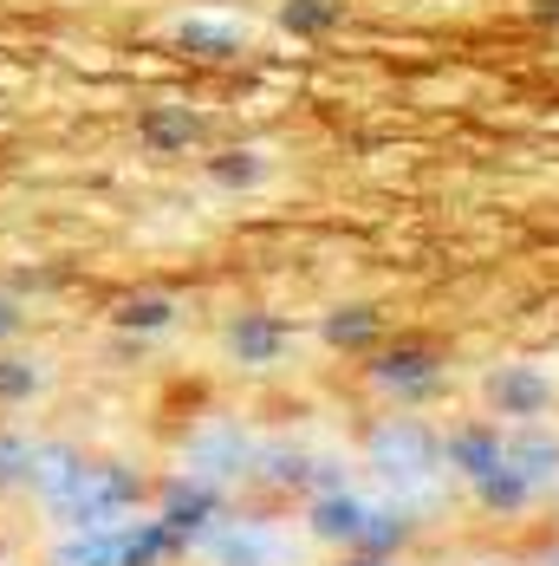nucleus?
<instances>
[{
  "label": "nucleus",
  "instance_id": "16",
  "mask_svg": "<svg viewBox=\"0 0 559 566\" xmlns=\"http://www.w3.org/2000/svg\"><path fill=\"white\" fill-rule=\"evenodd\" d=\"M338 345H358V339H371L378 326H371V313H333V326H326Z\"/></svg>",
  "mask_w": 559,
  "mask_h": 566
},
{
  "label": "nucleus",
  "instance_id": "13",
  "mask_svg": "<svg viewBox=\"0 0 559 566\" xmlns=\"http://www.w3.org/2000/svg\"><path fill=\"white\" fill-rule=\"evenodd\" d=\"M338 20H345V13H338V0H286V7H280V27H286V33H299V40L333 33Z\"/></svg>",
  "mask_w": 559,
  "mask_h": 566
},
{
  "label": "nucleus",
  "instance_id": "18",
  "mask_svg": "<svg viewBox=\"0 0 559 566\" xmlns=\"http://www.w3.org/2000/svg\"><path fill=\"white\" fill-rule=\"evenodd\" d=\"M540 13H547V20H559V0H540Z\"/></svg>",
  "mask_w": 559,
  "mask_h": 566
},
{
  "label": "nucleus",
  "instance_id": "15",
  "mask_svg": "<svg viewBox=\"0 0 559 566\" xmlns=\"http://www.w3.org/2000/svg\"><path fill=\"white\" fill-rule=\"evenodd\" d=\"M261 164H267L261 150H222L209 170H215V182H261V176H267Z\"/></svg>",
  "mask_w": 559,
  "mask_h": 566
},
{
  "label": "nucleus",
  "instance_id": "12",
  "mask_svg": "<svg viewBox=\"0 0 559 566\" xmlns=\"http://www.w3.org/2000/svg\"><path fill=\"white\" fill-rule=\"evenodd\" d=\"M228 345H234L241 358H274L280 345H286V333H280V319H267V313H241V319L228 326Z\"/></svg>",
  "mask_w": 559,
  "mask_h": 566
},
{
  "label": "nucleus",
  "instance_id": "1",
  "mask_svg": "<svg viewBox=\"0 0 559 566\" xmlns=\"http://www.w3.org/2000/svg\"><path fill=\"white\" fill-rule=\"evenodd\" d=\"M40 509L59 534H92V527H117L144 509V475L124 469V462H98V455H78L72 475L59 482L53 495H40Z\"/></svg>",
  "mask_w": 559,
  "mask_h": 566
},
{
  "label": "nucleus",
  "instance_id": "10",
  "mask_svg": "<svg viewBox=\"0 0 559 566\" xmlns=\"http://www.w3.org/2000/svg\"><path fill=\"white\" fill-rule=\"evenodd\" d=\"M40 391H46V365L40 358H20V352H0V403L20 410V403H33Z\"/></svg>",
  "mask_w": 559,
  "mask_h": 566
},
{
  "label": "nucleus",
  "instance_id": "6",
  "mask_svg": "<svg viewBox=\"0 0 559 566\" xmlns=\"http://www.w3.org/2000/svg\"><path fill=\"white\" fill-rule=\"evenodd\" d=\"M137 521V514H130ZM130 521L117 527H92V534H59L46 566H130Z\"/></svg>",
  "mask_w": 559,
  "mask_h": 566
},
{
  "label": "nucleus",
  "instance_id": "11",
  "mask_svg": "<svg viewBox=\"0 0 559 566\" xmlns=\"http://www.w3.org/2000/svg\"><path fill=\"white\" fill-rule=\"evenodd\" d=\"M33 450H40V437H27V430H0V495H27Z\"/></svg>",
  "mask_w": 559,
  "mask_h": 566
},
{
  "label": "nucleus",
  "instance_id": "14",
  "mask_svg": "<svg viewBox=\"0 0 559 566\" xmlns=\"http://www.w3.org/2000/svg\"><path fill=\"white\" fill-rule=\"evenodd\" d=\"M423 371H430V358H423V352H397V358H384V365H378V385H397V391H416V385H430Z\"/></svg>",
  "mask_w": 559,
  "mask_h": 566
},
{
  "label": "nucleus",
  "instance_id": "2",
  "mask_svg": "<svg viewBox=\"0 0 559 566\" xmlns=\"http://www.w3.org/2000/svg\"><path fill=\"white\" fill-rule=\"evenodd\" d=\"M313 527L326 534V541H345V547H365V554H384L403 541V521L384 509H371V502H358V495H345V489H326L319 502H313Z\"/></svg>",
  "mask_w": 559,
  "mask_h": 566
},
{
  "label": "nucleus",
  "instance_id": "17",
  "mask_svg": "<svg viewBox=\"0 0 559 566\" xmlns=\"http://www.w3.org/2000/svg\"><path fill=\"white\" fill-rule=\"evenodd\" d=\"M20 333V306L13 300H0V339H13Z\"/></svg>",
  "mask_w": 559,
  "mask_h": 566
},
{
  "label": "nucleus",
  "instance_id": "5",
  "mask_svg": "<svg viewBox=\"0 0 559 566\" xmlns=\"http://www.w3.org/2000/svg\"><path fill=\"white\" fill-rule=\"evenodd\" d=\"M241 469H247V443H241L234 430H202V437L189 443V475H182V482H202V489L222 495V482H234Z\"/></svg>",
  "mask_w": 559,
  "mask_h": 566
},
{
  "label": "nucleus",
  "instance_id": "7",
  "mask_svg": "<svg viewBox=\"0 0 559 566\" xmlns=\"http://www.w3.org/2000/svg\"><path fill=\"white\" fill-rule=\"evenodd\" d=\"M137 137L150 150H196L209 137V117L196 112V105H150V112L137 117Z\"/></svg>",
  "mask_w": 559,
  "mask_h": 566
},
{
  "label": "nucleus",
  "instance_id": "9",
  "mask_svg": "<svg viewBox=\"0 0 559 566\" xmlns=\"http://www.w3.org/2000/svg\"><path fill=\"white\" fill-rule=\"evenodd\" d=\"M169 319H176V300H164V293H124L112 306L117 333H164Z\"/></svg>",
  "mask_w": 559,
  "mask_h": 566
},
{
  "label": "nucleus",
  "instance_id": "3",
  "mask_svg": "<svg viewBox=\"0 0 559 566\" xmlns=\"http://www.w3.org/2000/svg\"><path fill=\"white\" fill-rule=\"evenodd\" d=\"M371 469H378L384 489H423L436 475V455H430V443L416 430H384L371 443Z\"/></svg>",
  "mask_w": 559,
  "mask_h": 566
},
{
  "label": "nucleus",
  "instance_id": "4",
  "mask_svg": "<svg viewBox=\"0 0 559 566\" xmlns=\"http://www.w3.org/2000/svg\"><path fill=\"white\" fill-rule=\"evenodd\" d=\"M202 547L215 566H280L286 541L274 527H202Z\"/></svg>",
  "mask_w": 559,
  "mask_h": 566
},
{
  "label": "nucleus",
  "instance_id": "8",
  "mask_svg": "<svg viewBox=\"0 0 559 566\" xmlns=\"http://www.w3.org/2000/svg\"><path fill=\"white\" fill-rule=\"evenodd\" d=\"M169 40L196 59H228V53L247 46V27H241V20H215V13H189V20L169 27Z\"/></svg>",
  "mask_w": 559,
  "mask_h": 566
}]
</instances>
